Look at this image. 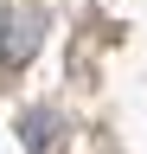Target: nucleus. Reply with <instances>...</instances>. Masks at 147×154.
I'll list each match as a JSON object with an SVG mask.
<instances>
[{"instance_id":"1","label":"nucleus","mask_w":147,"mask_h":154,"mask_svg":"<svg viewBox=\"0 0 147 154\" xmlns=\"http://www.w3.org/2000/svg\"><path fill=\"white\" fill-rule=\"evenodd\" d=\"M32 26H39V13H13V45H7V58H26L32 51V38H39Z\"/></svg>"},{"instance_id":"2","label":"nucleus","mask_w":147,"mask_h":154,"mask_svg":"<svg viewBox=\"0 0 147 154\" xmlns=\"http://www.w3.org/2000/svg\"><path fill=\"white\" fill-rule=\"evenodd\" d=\"M26 148L45 154V116H26Z\"/></svg>"}]
</instances>
